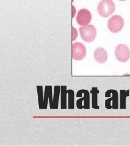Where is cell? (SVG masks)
<instances>
[{
    "label": "cell",
    "instance_id": "obj_1",
    "mask_svg": "<svg viewBox=\"0 0 130 146\" xmlns=\"http://www.w3.org/2000/svg\"><path fill=\"white\" fill-rule=\"evenodd\" d=\"M115 6L112 0H101L99 3L97 11L99 15L104 18H107L114 12Z\"/></svg>",
    "mask_w": 130,
    "mask_h": 146
},
{
    "label": "cell",
    "instance_id": "obj_2",
    "mask_svg": "<svg viewBox=\"0 0 130 146\" xmlns=\"http://www.w3.org/2000/svg\"><path fill=\"white\" fill-rule=\"evenodd\" d=\"M79 32L82 39L86 42H93L97 36V30L94 25H88L79 28Z\"/></svg>",
    "mask_w": 130,
    "mask_h": 146
},
{
    "label": "cell",
    "instance_id": "obj_3",
    "mask_svg": "<svg viewBox=\"0 0 130 146\" xmlns=\"http://www.w3.org/2000/svg\"><path fill=\"white\" fill-rule=\"evenodd\" d=\"M105 108L107 110L119 108V94L115 89H109L105 93Z\"/></svg>",
    "mask_w": 130,
    "mask_h": 146
},
{
    "label": "cell",
    "instance_id": "obj_4",
    "mask_svg": "<svg viewBox=\"0 0 130 146\" xmlns=\"http://www.w3.org/2000/svg\"><path fill=\"white\" fill-rule=\"evenodd\" d=\"M76 97L80 98L76 101L78 109L90 108V93L86 89L79 90L76 93Z\"/></svg>",
    "mask_w": 130,
    "mask_h": 146
},
{
    "label": "cell",
    "instance_id": "obj_5",
    "mask_svg": "<svg viewBox=\"0 0 130 146\" xmlns=\"http://www.w3.org/2000/svg\"><path fill=\"white\" fill-rule=\"evenodd\" d=\"M124 27V20L122 16L114 15L109 19L107 22V27L113 33H119Z\"/></svg>",
    "mask_w": 130,
    "mask_h": 146
},
{
    "label": "cell",
    "instance_id": "obj_6",
    "mask_svg": "<svg viewBox=\"0 0 130 146\" xmlns=\"http://www.w3.org/2000/svg\"><path fill=\"white\" fill-rule=\"evenodd\" d=\"M115 55L119 62H126L130 58V50L125 44H119L115 48Z\"/></svg>",
    "mask_w": 130,
    "mask_h": 146
},
{
    "label": "cell",
    "instance_id": "obj_7",
    "mask_svg": "<svg viewBox=\"0 0 130 146\" xmlns=\"http://www.w3.org/2000/svg\"><path fill=\"white\" fill-rule=\"evenodd\" d=\"M72 58L75 61L83 60L86 55V46L81 42L73 43L72 46Z\"/></svg>",
    "mask_w": 130,
    "mask_h": 146
},
{
    "label": "cell",
    "instance_id": "obj_8",
    "mask_svg": "<svg viewBox=\"0 0 130 146\" xmlns=\"http://www.w3.org/2000/svg\"><path fill=\"white\" fill-rule=\"evenodd\" d=\"M92 20V15L90 12L86 9H81L76 15V22L81 27L88 25Z\"/></svg>",
    "mask_w": 130,
    "mask_h": 146
},
{
    "label": "cell",
    "instance_id": "obj_9",
    "mask_svg": "<svg viewBox=\"0 0 130 146\" xmlns=\"http://www.w3.org/2000/svg\"><path fill=\"white\" fill-rule=\"evenodd\" d=\"M94 58L95 61L99 64L105 63L108 58L106 50L102 47L97 48L94 53Z\"/></svg>",
    "mask_w": 130,
    "mask_h": 146
},
{
    "label": "cell",
    "instance_id": "obj_10",
    "mask_svg": "<svg viewBox=\"0 0 130 146\" xmlns=\"http://www.w3.org/2000/svg\"><path fill=\"white\" fill-rule=\"evenodd\" d=\"M53 89L51 86H46L44 94V102H43V109H46L48 106V101H50V107H52L53 104Z\"/></svg>",
    "mask_w": 130,
    "mask_h": 146
},
{
    "label": "cell",
    "instance_id": "obj_11",
    "mask_svg": "<svg viewBox=\"0 0 130 146\" xmlns=\"http://www.w3.org/2000/svg\"><path fill=\"white\" fill-rule=\"evenodd\" d=\"M67 89L66 86H61L60 88V107L61 109H66L67 108Z\"/></svg>",
    "mask_w": 130,
    "mask_h": 146
},
{
    "label": "cell",
    "instance_id": "obj_12",
    "mask_svg": "<svg viewBox=\"0 0 130 146\" xmlns=\"http://www.w3.org/2000/svg\"><path fill=\"white\" fill-rule=\"evenodd\" d=\"M130 96L129 90H120V108H126V99L127 97Z\"/></svg>",
    "mask_w": 130,
    "mask_h": 146
},
{
    "label": "cell",
    "instance_id": "obj_13",
    "mask_svg": "<svg viewBox=\"0 0 130 146\" xmlns=\"http://www.w3.org/2000/svg\"><path fill=\"white\" fill-rule=\"evenodd\" d=\"M90 93L92 94V107L94 109H99V106L98 105V95L99 90L97 87H93L91 89Z\"/></svg>",
    "mask_w": 130,
    "mask_h": 146
},
{
    "label": "cell",
    "instance_id": "obj_14",
    "mask_svg": "<svg viewBox=\"0 0 130 146\" xmlns=\"http://www.w3.org/2000/svg\"><path fill=\"white\" fill-rule=\"evenodd\" d=\"M60 86H55L54 89V97H53V104L52 105L51 109H58L59 106V96L60 94Z\"/></svg>",
    "mask_w": 130,
    "mask_h": 146
},
{
    "label": "cell",
    "instance_id": "obj_15",
    "mask_svg": "<svg viewBox=\"0 0 130 146\" xmlns=\"http://www.w3.org/2000/svg\"><path fill=\"white\" fill-rule=\"evenodd\" d=\"M67 94L68 96V109L75 108V93L72 89L67 90Z\"/></svg>",
    "mask_w": 130,
    "mask_h": 146
},
{
    "label": "cell",
    "instance_id": "obj_16",
    "mask_svg": "<svg viewBox=\"0 0 130 146\" xmlns=\"http://www.w3.org/2000/svg\"><path fill=\"white\" fill-rule=\"evenodd\" d=\"M38 106L40 109H43V102H44V97H43V90L42 86H37Z\"/></svg>",
    "mask_w": 130,
    "mask_h": 146
},
{
    "label": "cell",
    "instance_id": "obj_17",
    "mask_svg": "<svg viewBox=\"0 0 130 146\" xmlns=\"http://www.w3.org/2000/svg\"><path fill=\"white\" fill-rule=\"evenodd\" d=\"M72 40L75 41L78 37V31L75 27H72Z\"/></svg>",
    "mask_w": 130,
    "mask_h": 146
},
{
    "label": "cell",
    "instance_id": "obj_18",
    "mask_svg": "<svg viewBox=\"0 0 130 146\" xmlns=\"http://www.w3.org/2000/svg\"><path fill=\"white\" fill-rule=\"evenodd\" d=\"M76 8L74 6H72V18H74L75 15V13H76Z\"/></svg>",
    "mask_w": 130,
    "mask_h": 146
},
{
    "label": "cell",
    "instance_id": "obj_19",
    "mask_svg": "<svg viewBox=\"0 0 130 146\" xmlns=\"http://www.w3.org/2000/svg\"><path fill=\"white\" fill-rule=\"evenodd\" d=\"M119 1H124L125 0H119Z\"/></svg>",
    "mask_w": 130,
    "mask_h": 146
},
{
    "label": "cell",
    "instance_id": "obj_20",
    "mask_svg": "<svg viewBox=\"0 0 130 146\" xmlns=\"http://www.w3.org/2000/svg\"></svg>",
    "mask_w": 130,
    "mask_h": 146
}]
</instances>
